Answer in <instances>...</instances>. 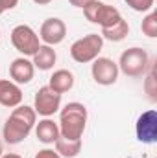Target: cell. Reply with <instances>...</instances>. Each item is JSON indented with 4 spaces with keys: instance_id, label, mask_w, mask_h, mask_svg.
I'll return each mask as SVG.
<instances>
[{
    "instance_id": "obj_2",
    "label": "cell",
    "mask_w": 157,
    "mask_h": 158,
    "mask_svg": "<svg viewBox=\"0 0 157 158\" xmlns=\"http://www.w3.org/2000/svg\"><path fill=\"white\" fill-rule=\"evenodd\" d=\"M59 136L69 140H81L87 125V109L83 103L72 101L61 109L59 116Z\"/></svg>"
},
{
    "instance_id": "obj_15",
    "label": "cell",
    "mask_w": 157,
    "mask_h": 158,
    "mask_svg": "<svg viewBox=\"0 0 157 158\" xmlns=\"http://www.w3.org/2000/svg\"><path fill=\"white\" fill-rule=\"evenodd\" d=\"M35 136L43 143H54L59 138V125L50 118L41 119L35 125Z\"/></svg>"
},
{
    "instance_id": "obj_5",
    "label": "cell",
    "mask_w": 157,
    "mask_h": 158,
    "mask_svg": "<svg viewBox=\"0 0 157 158\" xmlns=\"http://www.w3.org/2000/svg\"><path fill=\"white\" fill-rule=\"evenodd\" d=\"M102 48H104V39H102V35H98V33H89V35H85V37H81V39L72 42V46H70V57H72L76 63H81V64L92 63V61L100 55Z\"/></svg>"
},
{
    "instance_id": "obj_8",
    "label": "cell",
    "mask_w": 157,
    "mask_h": 158,
    "mask_svg": "<svg viewBox=\"0 0 157 158\" xmlns=\"http://www.w3.org/2000/svg\"><path fill=\"white\" fill-rule=\"evenodd\" d=\"M118 64L109 59V57H96L92 61V66H91V74L92 79L102 85V86H109V85H115L118 79Z\"/></svg>"
},
{
    "instance_id": "obj_11",
    "label": "cell",
    "mask_w": 157,
    "mask_h": 158,
    "mask_svg": "<svg viewBox=\"0 0 157 158\" xmlns=\"http://www.w3.org/2000/svg\"><path fill=\"white\" fill-rule=\"evenodd\" d=\"M34 74H35V66L26 57H17L9 64V77L13 79V83H17V85L30 83L34 79Z\"/></svg>"
},
{
    "instance_id": "obj_7",
    "label": "cell",
    "mask_w": 157,
    "mask_h": 158,
    "mask_svg": "<svg viewBox=\"0 0 157 158\" xmlns=\"http://www.w3.org/2000/svg\"><path fill=\"white\" fill-rule=\"evenodd\" d=\"M61 109V94L54 92L50 86H41L34 99V110L39 116H52Z\"/></svg>"
},
{
    "instance_id": "obj_24",
    "label": "cell",
    "mask_w": 157,
    "mask_h": 158,
    "mask_svg": "<svg viewBox=\"0 0 157 158\" xmlns=\"http://www.w3.org/2000/svg\"><path fill=\"white\" fill-rule=\"evenodd\" d=\"M0 158H22L20 155H17V153H7V155H2Z\"/></svg>"
},
{
    "instance_id": "obj_10",
    "label": "cell",
    "mask_w": 157,
    "mask_h": 158,
    "mask_svg": "<svg viewBox=\"0 0 157 158\" xmlns=\"http://www.w3.org/2000/svg\"><path fill=\"white\" fill-rule=\"evenodd\" d=\"M137 140L142 143H155L157 142V112L155 110H146L142 112L137 125H135Z\"/></svg>"
},
{
    "instance_id": "obj_22",
    "label": "cell",
    "mask_w": 157,
    "mask_h": 158,
    "mask_svg": "<svg viewBox=\"0 0 157 158\" xmlns=\"http://www.w3.org/2000/svg\"><path fill=\"white\" fill-rule=\"evenodd\" d=\"M35 158H61V156L56 151H52V149H43V151H39L35 155Z\"/></svg>"
},
{
    "instance_id": "obj_13",
    "label": "cell",
    "mask_w": 157,
    "mask_h": 158,
    "mask_svg": "<svg viewBox=\"0 0 157 158\" xmlns=\"http://www.w3.org/2000/svg\"><path fill=\"white\" fill-rule=\"evenodd\" d=\"M48 86L57 94H65V92L72 90V86H74V74L65 68L56 70L48 79Z\"/></svg>"
},
{
    "instance_id": "obj_4",
    "label": "cell",
    "mask_w": 157,
    "mask_h": 158,
    "mask_svg": "<svg viewBox=\"0 0 157 158\" xmlns=\"http://www.w3.org/2000/svg\"><path fill=\"white\" fill-rule=\"evenodd\" d=\"M81 9H83L85 19L92 24H98L100 28H111L122 19V15L117 7L104 4L102 0H91Z\"/></svg>"
},
{
    "instance_id": "obj_23",
    "label": "cell",
    "mask_w": 157,
    "mask_h": 158,
    "mask_svg": "<svg viewBox=\"0 0 157 158\" xmlns=\"http://www.w3.org/2000/svg\"><path fill=\"white\" fill-rule=\"evenodd\" d=\"M69 2H70L74 7H83V6H85L87 2H91V0H69Z\"/></svg>"
},
{
    "instance_id": "obj_9",
    "label": "cell",
    "mask_w": 157,
    "mask_h": 158,
    "mask_svg": "<svg viewBox=\"0 0 157 158\" xmlns=\"http://www.w3.org/2000/svg\"><path fill=\"white\" fill-rule=\"evenodd\" d=\"M39 37L44 44L56 46V44H59V42L65 40V37H67V26H65V22H63L61 19L50 17V19H46V20L41 24Z\"/></svg>"
},
{
    "instance_id": "obj_26",
    "label": "cell",
    "mask_w": 157,
    "mask_h": 158,
    "mask_svg": "<svg viewBox=\"0 0 157 158\" xmlns=\"http://www.w3.org/2000/svg\"><path fill=\"white\" fill-rule=\"evenodd\" d=\"M0 156H2V143H0Z\"/></svg>"
},
{
    "instance_id": "obj_3",
    "label": "cell",
    "mask_w": 157,
    "mask_h": 158,
    "mask_svg": "<svg viewBox=\"0 0 157 158\" xmlns=\"http://www.w3.org/2000/svg\"><path fill=\"white\" fill-rule=\"evenodd\" d=\"M118 70L122 74H126L128 77H141L148 72L150 68V55L146 50L133 46L122 52L120 59H118Z\"/></svg>"
},
{
    "instance_id": "obj_6",
    "label": "cell",
    "mask_w": 157,
    "mask_h": 158,
    "mask_svg": "<svg viewBox=\"0 0 157 158\" xmlns=\"http://www.w3.org/2000/svg\"><path fill=\"white\" fill-rule=\"evenodd\" d=\"M11 44L24 57H32L41 46L39 35L34 31V28H30L26 24H19L11 30Z\"/></svg>"
},
{
    "instance_id": "obj_16",
    "label": "cell",
    "mask_w": 157,
    "mask_h": 158,
    "mask_svg": "<svg viewBox=\"0 0 157 158\" xmlns=\"http://www.w3.org/2000/svg\"><path fill=\"white\" fill-rule=\"evenodd\" d=\"M54 145H56V153L65 158L78 156L79 151H81V140H69V138H63V136H59L54 142Z\"/></svg>"
},
{
    "instance_id": "obj_20",
    "label": "cell",
    "mask_w": 157,
    "mask_h": 158,
    "mask_svg": "<svg viewBox=\"0 0 157 158\" xmlns=\"http://www.w3.org/2000/svg\"><path fill=\"white\" fill-rule=\"evenodd\" d=\"M154 2H155V0H126V4H128L133 11H139V13L150 11V9L154 7Z\"/></svg>"
},
{
    "instance_id": "obj_25",
    "label": "cell",
    "mask_w": 157,
    "mask_h": 158,
    "mask_svg": "<svg viewBox=\"0 0 157 158\" xmlns=\"http://www.w3.org/2000/svg\"><path fill=\"white\" fill-rule=\"evenodd\" d=\"M35 4H39V6H46V4H50L52 0H34Z\"/></svg>"
},
{
    "instance_id": "obj_18",
    "label": "cell",
    "mask_w": 157,
    "mask_h": 158,
    "mask_svg": "<svg viewBox=\"0 0 157 158\" xmlns=\"http://www.w3.org/2000/svg\"><path fill=\"white\" fill-rule=\"evenodd\" d=\"M150 74L144 79V90L148 94L150 101H157V79H155V70H154V63L150 61Z\"/></svg>"
},
{
    "instance_id": "obj_17",
    "label": "cell",
    "mask_w": 157,
    "mask_h": 158,
    "mask_svg": "<svg viewBox=\"0 0 157 158\" xmlns=\"http://www.w3.org/2000/svg\"><path fill=\"white\" fill-rule=\"evenodd\" d=\"M128 33H129V26H128V20H124V19H120L115 26H111V28H102V39H107L111 40V42H120V40H124L128 37Z\"/></svg>"
},
{
    "instance_id": "obj_1",
    "label": "cell",
    "mask_w": 157,
    "mask_h": 158,
    "mask_svg": "<svg viewBox=\"0 0 157 158\" xmlns=\"http://www.w3.org/2000/svg\"><path fill=\"white\" fill-rule=\"evenodd\" d=\"M35 119H37V112L34 110V107H28V105L15 107L2 129L6 143L17 145L20 142H24L28 138V134L32 132V129L35 127Z\"/></svg>"
},
{
    "instance_id": "obj_14",
    "label": "cell",
    "mask_w": 157,
    "mask_h": 158,
    "mask_svg": "<svg viewBox=\"0 0 157 158\" xmlns=\"http://www.w3.org/2000/svg\"><path fill=\"white\" fill-rule=\"evenodd\" d=\"M32 57H34V61H32L34 66L39 68V70H43V72L54 68V64H56V61H57L56 50H54L52 46H48V44H41L39 50H37Z\"/></svg>"
},
{
    "instance_id": "obj_21",
    "label": "cell",
    "mask_w": 157,
    "mask_h": 158,
    "mask_svg": "<svg viewBox=\"0 0 157 158\" xmlns=\"http://www.w3.org/2000/svg\"><path fill=\"white\" fill-rule=\"evenodd\" d=\"M19 4V0H0V15L6 13L7 9H13Z\"/></svg>"
},
{
    "instance_id": "obj_12",
    "label": "cell",
    "mask_w": 157,
    "mask_h": 158,
    "mask_svg": "<svg viewBox=\"0 0 157 158\" xmlns=\"http://www.w3.org/2000/svg\"><path fill=\"white\" fill-rule=\"evenodd\" d=\"M22 101V90L17 83L9 79H0V105L15 109Z\"/></svg>"
},
{
    "instance_id": "obj_19",
    "label": "cell",
    "mask_w": 157,
    "mask_h": 158,
    "mask_svg": "<svg viewBox=\"0 0 157 158\" xmlns=\"http://www.w3.org/2000/svg\"><path fill=\"white\" fill-rule=\"evenodd\" d=\"M141 30H142V33H144L146 37H150V39L157 37V13H155V11L148 13V15L142 19Z\"/></svg>"
}]
</instances>
